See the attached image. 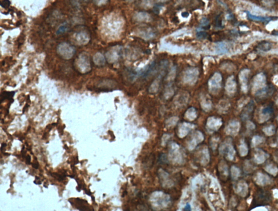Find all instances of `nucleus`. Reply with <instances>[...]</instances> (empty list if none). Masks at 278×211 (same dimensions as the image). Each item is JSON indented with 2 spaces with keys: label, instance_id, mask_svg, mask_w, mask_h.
<instances>
[{
  "label": "nucleus",
  "instance_id": "1",
  "mask_svg": "<svg viewBox=\"0 0 278 211\" xmlns=\"http://www.w3.org/2000/svg\"><path fill=\"white\" fill-rule=\"evenodd\" d=\"M272 194L271 190L259 188L254 195L250 210L259 206L269 205L272 202Z\"/></svg>",
  "mask_w": 278,
  "mask_h": 211
},
{
  "label": "nucleus",
  "instance_id": "2",
  "mask_svg": "<svg viewBox=\"0 0 278 211\" xmlns=\"http://www.w3.org/2000/svg\"><path fill=\"white\" fill-rule=\"evenodd\" d=\"M254 107H255V104L253 101L250 102L243 110V111L242 112L241 118H242L243 119H245V118L247 119L250 118L252 116V113L254 110Z\"/></svg>",
  "mask_w": 278,
  "mask_h": 211
},
{
  "label": "nucleus",
  "instance_id": "3",
  "mask_svg": "<svg viewBox=\"0 0 278 211\" xmlns=\"http://www.w3.org/2000/svg\"><path fill=\"white\" fill-rule=\"evenodd\" d=\"M247 17L248 18L253 21H259V22H268L271 21L272 19L271 17H260V16H256L254 15H253L250 14L249 12H247Z\"/></svg>",
  "mask_w": 278,
  "mask_h": 211
},
{
  "label": "nucleus",
  "instance_id": "4",
  "mask_svg": "<svg viewBox=\"0 0 278 211\" xmlns=\"http://www.w3.org/2000/svg\"><path fill=\"white\" fill-rule=\"evenodd\" d=\"M271 91V89L270 88V87H269V86L265 87L264 88H262L261 90H260L259 91H258L256 93V96L260 99L264 98L265 97L266 98L270 95L271 93H272V91Z\"/></svg>",
  "mask_w": 278,
  "mask_h": 211
},
{
  "label": "nucleus",
  "instance_id": "5",
  "mask_svg": "<svg viewBox=\"0 0 278 211\" xmlns=\"http://www.w3.org/2000/svg\"><path fill=\"white\" fill-rule=\"evenodd\" d=\"M14 94H15L14 92H4L2 93L1 95V102L7 99L11 101V103H13L14 102V100L12 98V97L14 96Z\"/></svg>",
  "mask_w": 278,
  "mask_h": 211
},
{
  "label": "nucleus",
  "instance_id": "6",
  "mask_svg": "<svg viewBox=\"0 0 278 211\" xmlns=\"http://www.w3.org/2000/svg\"><path fill=\"white\" fill-rule=\"evenodd\" d=\"M259 50H263L264 52H266L268 50H270L271 48H272V44H270V42H263L261 43V44H259L258 46Z\"/></svg>",
  "mask_w": 278,
  "mask_h": 211
},
{
  "label": "nucleus",
  "instance_id": "7",
  "mask_svg": "<svg viewBox=\"0 0 278 211\" xmlns=\"http://www.w3.org/2000/svg\"><path fill=\"white\" fill-rule=\"evenodd\" d=\"M217 53H225L227 51V50L226 47H225L224 44L223 43H218L217 44V47H216Z\"/></svg>",
  "mask_w": 278,
  "mask_h": 211
},
{
  "label": "nucleus",
  "instance_id": "8",
  "mask_svg": "<svg viewBox=\"0 0 278 211\" xmlns=\"http://www.w3.org/2000/svg\"><path fill=\"white\" fill-rule=\"evenodd\" d=\"M197 36L199 39H206L208 37V34L205 32L199 31L197 33Z\"/></svg>",
  "mask_w": 278,
  "mask_h": 211
},
{
  "label": "nucleus",
  "instance_id": "9",
  "mask_svg": "<svg viewBox=\"0 0 278 211\" xmlns=\"http://www.w3.org/2000/svg\"><path fill=\"white\" fill-rule=\"evenodd\" d=\"M273 111L272 106H268L264 108L262 110V113H271Z\"/></svg>",
  "mask_w": 278,
  "mask_h": 211
},
{
  "label": "nucleus",
  "instance_id": "10",
  "mask_svg": "<svg viewBox=\"0 0 278 211\" xmlns=\"http://www.w3.org/2000/svg\"><path fill=\"white\" fill-rule=\"evenodd\" d=\"M10 5H11V2L9 0H3L1 3V6L5 8H7L9 7Z\"/></svg>",
  "mask_w": 278,
  "mask_h": 211
},
{
  "label": "nucleus",
  "instance_id": "11",
  "mask_svg": "<svg viewBox=\"0 0 278 211\" xmlns=\"http://www.w3.org/2000/svg\"><path fill=\"white\" fill-rule=\"evenodd\" d=\"M200 24L203 26H207L209 24V20L206 18H203L201 20Z\"/></svg>",
  "mask_w": 278,
  "mask_h": 211
},
{
  "label": "nucleus",
  "instance_id": "12",
  "mask_svg": "<svg viewBox=\"0 0 278 211\" xmlns=\"http://www.w3.org/2000/svg\"><path fill=\"white\" fill-rule=\"evenodd\" d=\"M26 163L27 165H31V156H30L27 155V156L26 157Z\"/></svg>",
  "mask_w": 278,
  "mask_h": 211
},
{
  "label": "nucleus",
  "instance_id": "13",
  "mask_svg": "<svg viewBox=\"0 0 278 211\" xmlns=\"http://www.w3.org/2000/svg\"><path fill=\"white\" fill-rule=\"evenodd\" d=\"M32 167H33L34 168H35V169H38L39 167V163L38 162L35 163H32Z\"/></svg>",
  "mask_w": 278,
  "mask_h": 211
},
{
  "label": "nucleus",
  "instance_id": "14",
  "mask_svg": "<svg viewBox=\"0 0 278 211\" xmlns=\"http://www.w3.org/2000/svg\"><path fill=\"white\" fill-rule=\"evenodd\" d=\"M182 15L184 17H188L189 16V14L188 12H184L182 14Z\"/></svg>",
  "mask_w": 278,
  "mask_h": 211
},
{
  "label": "nucleus",
  "instance_id": "15",
  "mask_svg": "<svg viewBox=\"0 0 278 211\" xmlns=\"http://www.w3.org/2000/svg\"><path fill=\"white\" fill-rule=\"evenodd\" d=\"M190 210H191L190 206L189 204H187L184 208V211H190Z\"/></svg>",
  "mask_w": 278,
  "mask_h": 211
},
{
  "label": "nucleus",
  "instance_id": "16",
  "mask_svg": "<svg viewBox=\"0 0 278 211\" xmlns=\"http://www.w3.org/2000/svg\"><path fill=\"white\" fill-rule=\"evenodd\" d=\"M85 193H86V194L88 195H89V196H91V192H90V190H88L85 189Z\"/></svg>",
  "mask_w": 278,
  "mask_h": 211
},
{
  "label": "nucleus",
  "instance_id": "17",
  "mask_svg": "<svg viewBox=\"0 0 278 211\" xmlns=\"http://www.w3.org/2000/svg\"><path fill=\"white\" fill-rule=\"evenodd\" d=\"M50 125H47V127H46V128H50ZM51 129H52V127H51V128H50V130H49V131H50Z\"/></svg>",
  "mask_w": 278,
  "mask_h": 211
},
{
  "label": "nucleus",
  "instance_id": "18",
  "mask_svg": "<svg viewBox=\"0 0 278 211\" xmlns=\"http://www.w3.org/2000/svg\"><path fill=\"white\" fill-rule=\"evenodd\" d=\"M3 154H4V155L6 156H9L11 155L10 154H8V153H4Z\"/></svg>",
  "mask_w": 278,
  "mask_h": 211
},
{
  "label": "nucleus",
  "instance_id": "19",
  "mask_svg": "<svg viewBox=\"0 0 278 211\" xmlns=\"http://www.w3.org/2000/svg\"><path fill=\"white\" fill-rule=\"evenodd\" d=\"M91 198H92V201H94H94H95V197H94V196H91Z\"/></svg>",
  "mask_w": 278,
  "mask_h": 211
},
{
  "label": "nucleus",
  "instance_id": "20",
  "mask_svg": "<svg viewBox=\"0 0 278 211\" xmlns=\"http://www.w3.org/2000/svg\"><path fill=\"white\" fill-rule=\"evenodd\" d=\"M69 177H70V178H74V175H69Z\"/></svg>",
  "mask_w": 278,
  "mask_h": 211
},
{
  "label": "nucleus",
  "instance_id": "21",
  "mask_svg": "<svg viewBox=\"0 0 278 211\" xmlns=\"http://www.w3.org/2000/svg\"><path fill=\"white\" fill-rule=\"evenodd\" d=\"M57 125V123H53V124H52V125H52V126H53V125Z\"/></svg>",
  "mask_w": 278,
  "mask_h": 211
},
{
  "label": "nucleus",
  "instance_id": "22",
  "mask_svg": "<svg viewBox=\"0 0 278 211\" xmlns=\"http://www.w3.org/2000/svg\"><path fill=\"white\" fill-rule=\"evenodd\" d=\"M64 147H65V149H67H67H68V147H67V145H65L64 146Z\"/></svg>",
  "mask_w": 278,
  "mask_h": 211
},
{
  "label": "nucleus",
  "instance_id": "23",
  "mask_svg": "<svg viewBox=\"0 0 278 211\" xmlns=\"http://www.w3.org/2000/svg\"><path fill=\"white\" fill-rule=\"evenodd\" d=\"M35 179H36V180H39V179H40V178H39V177H38V176H36V177H35Z\"/></svg>",
  "mask_w": 278,
  "mask_h": 211
},
{
  "label": "nucleus",
  "instance_id": "24",
  "mask_svg": "<svg viewBox=\"0 0 278 211\" xmlns=\"http://www.w3.org/2000/svg\"><path fill=\"white\" fill-rule=\"evenodd\" d=\"M30 129H31V127H29V128H28V130H27V131H28Z\"/></svg>",
  "mask_w": 278,
  "mask_h": 211
}]
</instances>
